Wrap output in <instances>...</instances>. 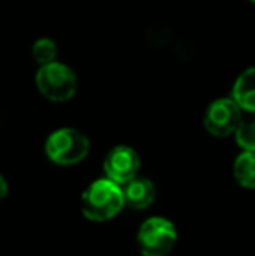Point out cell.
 Instances as JSON below:
<instances>
[{
  "mask_svg": "<svg viewBox=\"0 0 255 256\" xmlns=\"http://www.w3.org/2000/svg\"><path fill=\"white\" fill-rule=\"evenodd\" d=\"M124 197V206L135 211H143L156 200V186L145 176H135L128 183L121 185Z\"/></svg>",
  "mask_w": 255,
  "mask_h": 256,
  "instance_id": "7",
  "label": "cell"
},
{
  "mask_svg": "<svg viewBox=\"0 0 255 256\" xmlns=\"http://www.w3.org/2000/svg\"><path fill=\"white\" fill-rule=\"evenodd\" d=\"M136 244L142 256H168L177 244V226L163 216H152L140 225Z\"/></svg>",
  "mask_w": 255,
  "mask_h": 256,
  "instance_id": "3",
  "label": "cell"
},
{
  "mask_svg": "<svg viewBox=\"0 0 255 256\" xmlns=\"http://www.w3.org/2000/svg\"><path fill=\"white\" fill-rule=\"evenodd\" d=\"M250 2H253V4H255V0H250Z\"/></svg>",
  "mask_w": 255,
  "mask_h": 256,
  "instance_id": "13",
  "label": "cell"
},
{
  "mask_svg": "<svg viewBox=\"0 0 255 256\" xmlns=\"http://www.w3.org/2000/svg\"><path fill=\"white\" fill-rule=\"evenodd\" d=\"M91 143L88 136L72 128H62L46 140V155L58 166H75L89 154Z\"/></svg>",
  "mask_w": 255,
  "mask_h": 256,
  "instance_id": "2",
  "label": "cell"
},
{
  "mask_svg": "<svg viewBox=\"0 0 255 256\" xmlns=\"http://www.w3.org/2000/svg\"><path fill=\"white\" fill-rule=\"evenodd\" d=\"M37 89L46 100L55 103H63L72 100L77 91V78L75 74L63 63L53 61V63L42 64L35 75Z\"/></svg>",
  "mask_w": 255,
  "mask_h": 256,
  "instance_id": "4",
  "label": "cell"
},
{
  "mask_svg": "<svg viewBox=\"0 0 255 256\" xmlns=\"http://www.w3.org/2000/svg\"><path fill=\"white\" fill-rule=\"evenodd\" d=\"M232 100L243 112L255 114V66L245 70L232 86Z\"/></svg>",
  "mask_w": 255,
  "mask_h": 256,
  "instance_id": "8",
  "label": "cell"
},
{
  "mask_svg": "<svg viewBox=\"0 0 255 256\" xmlns=\"http://www.w3.org/2000/svg\"><path fill=\"white\" fill-rule=\"evenodd\" d=\"M241 112L243 110L232 98L215 100L204 112V129L217 138H225V136L234 134L238 126L243 120Z\"/></svg>",
  "mask_w": 255,
  "mask_h": 256,
  "instance_id": "5",
  "label": "cell"
},
{
  "mask_svg": "<svg viewBox=\"0 0 255 256\" xmlns=\"http://www.w3.org/2000/svg\"><path fill=\"white\" fill-rule=\"evenodd\" d=\"M103 171H105L107 178L116 182L117 185H124L129 180L138 176L140 171V157L135 148L126 145L114 146L109 154H107L105 160H103Z\"/></svg>",
  "mask_w": 255,
  "mask_h": 256,
  "instance_id": "6",
  "label": "cell"
},
{
  "mask_svg": "<svg viewBox=\"0 0 255 256\" xmlns=\"http://www.w3.org/2000/svg\"><path fill=\"white\" fill-rule=\"evenodd\" d=\"M232 172H234V178L239 186L250 190L255 188V152L243 150L236 157Z\"/></svg>",
  "mask_w": 255,
  "mask_h": 256,
  "instance_id": "9",
  "label": "cell"
},
{
  "mask_svg": "<svg viewBox=\"0 0 255 256\" xmlns=\"http://www.w3.org/2000/svg\"><path fill=\"white\" fill-rule=\"evenodd\" d=\"M123 208V188L109 178L93 182L81 196V211L89 222H109L116 218Z\"/></svg>",
  "mask_w": 255,
  "mask_h": 256,
  "instance_id": "1",
  "label": "cell"
},
{
  "mask_svg": "<svg viewBox=\"0 0 255 256\" xmlns=\"http://www.w3.org/2000/svg\"><path fill=\"white\" fill-rule=\"evenodd\" d=\"M7 190H9V186H7L6 178H4V176L0 174V200H2V199H6V196H7Z\"/></svg>",
  "mask_w": 255,
  "mask_h": 256,
  "instance_id": "12",
  "label": "cell"
},
{
  "mask_svg": "<svg viewBox=\"0 0 255 256\" xmlns=\"http://www.w3.org/2000/svg\"><path fill=\"white\" fill-rule=\"evenodd\" d=\"M56 54H58V49L51 38H39L32 48V56L41 66L56 61Z\"/></svg>",
  "mask_w": 255,
  "mask_h": 256,
  "instance_id": "11",
  "label": "cell"
},
{
  "mask_svg": "<svg viewBox=\"0 0 255 256\" xmlns=\"http://www.w3.org/2000/svg\"><path fill=\"white\" fill-rule=\"evenodd\" d=\"M234 136H236V143H238L243 150L255 152V114L252 118L241 120V124L236 129Z\"/></svg>",
  "mask_w": 255,
  "mask_h": 256,
  "instance_id": "10",
  "label": "cell"
}]
</instances>
